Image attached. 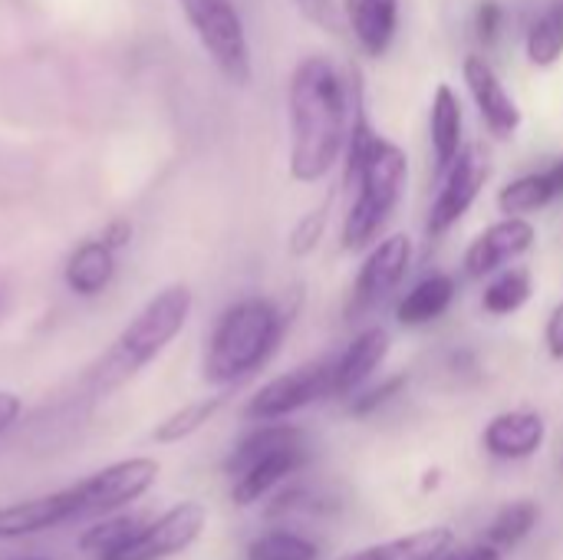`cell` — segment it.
Segmentation results:
<instances>
[{
    "instance_id": "7402d4cb",
    "label": "cell",
    "mask_w": 563,
    "mask_h": 560,
    "mask_svg": "<svg viewBox=\"0 0 563 560\" xmlns=\"http://www.w3.org/2000/svg\"><path fill=\"white\" fill-rule=\"evenodd\" d=\"M455 300V281L449 274H432L426 281H419L396 307V320L402 327H426L432 320H439Z\"/></svg>"
},
{
    "instance_id": "4dcf8cb0",
    "label": "cell",
    "mask_w": 563,
    "mask_h": 560,
    "mask_svg": "<svg viewBox=\"0 0 563 560\" xmlns=\"http://www.w3.org/2000/svg\"><path fill=\"white\" fill-rule=\"evenodd\" d=\"M294 3H297V10H300L310 23H317L320 30L340 33V10H336L333 0H294Z\"/></svg>"
},
{
    "instance_id": "30bf717a",
    "label": "cell",
    "mask_w": 563,
    "mask_h": 560,
    "mask_svg": "<svg viewBox=\"0 0 563 560\" xmlns=\"http://www.w3.org/2000/svg\"><path fill=\"white\" fill-rule=\"evenodd\" d=\"M412 267V238L409 234H389L383 238L369 257L363 261L360 274H356V284H353V297H350V320L363 317V314H373L393 290H399V284L406 281Z\"/></svg>"
},
{
    "instance_id": "5bb4252c",
    "label": "cell",
    "mask_w": 563,
    "mask_h": 560,
    "mask_svg": "<svg viewBox=\"0 0 563 560\" xmlns=\"http://www.w3.org/2000/svg\"><path fill=\"white\" fill-rule=\"evenodd\" d=\"M544 439H548V422L541 413L531 409L498 413L482 432L485 452L501 462H525L538 455L544 449Z\"/></svg>"
},
{
    "instance_id": "f546056e",
    "label": "cell",
    "mask_w": 563,
    "mask_h": 560,
    "mask_svg": "<svg viewBox=\"0 0 563 560\" xmlns=\"http://www.w3.org/2000/svg\"><path fill=\"white\" fill-rule=\"evenodd\" d=\"M501 26H505V10L498 0H482L478 13H475V30H478V40L485 46H492L498 36H501Z\"/></svg>"
},
{
    "instance_id": "e0dca14e",
    "label": "cell",
    "mask_w": 563,
    "mask_h": 560,
    "mask_svg": "<svg viewBox=\"0 0 563 560\" xmlns=\"http://www.w3.org/2000/svg\"><path fill=\"white\" fill-rule=\"evenodd\" d=\"M343 17L369 56H386L399 30V0H346Z\"/></svg>"
},
{
    "instance_id": "d6986e66",
    "label": "cell",
    "mask_w": 563,
    "mask_h": 560,
    "mask_svg": "<svg viewBox=\"0 0 563 560\" xmlns=\"http://www.w3.org/2000/svg\"><path fill=\"white\" fill-rule=\"evenodd\" d=\"M462 129H465V116H462V99L455 96V89L449 83L435 86L432 96V112H429V132H432V155H435V172L442 175L459 152L465 149L462 142Z\"/></svg>"
},
{
    "instance_id": "7a4b0ae2",
    "label": "cell",
    "mask_w": 563,
    "mask_h": 560,
    "mask_svg": "<svg viewBox=\"0 0 563 560\" xmlns=\"http://www.w3.org/2000/svg\"><path fill=\"white\" fill-rule=\"evenodd\" d=\"M195 297L185 284L162 287L109 343V350L86 370L82 386L89 396H106L129 380H135L148 363H155L168 343L185 330Z\"/></svg>"
},
{
    "instance_id": "1f68e13d",
    "label": "cell",
    "mask_w": 563,
    "mask_h": 560,
    "mask_svg": "<svg viewBox=\"0 0 563 560\" xmlns=\"http://www.w3.org/2000/svg\"><path fill=\"white\" fill-rule=\"evenodd\" d=\"M544 343H548V353L554 360H563V304H558L548 317V327H544Z\"/></svg>"
},
{
    "instance_id": "9c48e42d",
    "label": "cell",
    "mask_w": 563,
    "mask_h": 560,
    "mask_svg": "<svg viewBox=\"0 0 563 560\" xmlns=\"http://www.w3.org/2000/svg\"><path fill=\"white\" fill-rule=\"evenodd\" d=\"M488 175H492V162H488V152L482 145H465L459 152V158L442 172V188L432 201V211H429V234H445L452 224H459L468 208L478 201L482 188L488 185Z\"/></svg>"
},
{
    "instance_id": "ffe728a7",
    "label": "cell",
    "mask_w": 563,
    "mask_h": 560,
    "mask_svg": "<svg viewBox=\"0 0 563 560\" xmlns=\"http://www.w3.org/2000/svg\"><path fill=\"white\" fill-rule=\"evenodd\" d=\"M558 198H563V158L551 162L544 172H531V175L508 182L498 191V208H501V215H521L525 218L531 211L548 208Z\"/></svg>"
},
{
    "instance_id": "836d02e7",
    "label": "cell",
    "mask_w": 563,
    "mask_h": 560,
    "mask_svg": "<svg viewBox=\"0 0 563 560\" xmlns=\"http://www.w3.org/2000/svg\"><path fill=\"white\" fill-rule=\"evenodd\" d=\"M20 413H23V403H20V396H16V393H7V389H0V436H3V432H10V429L16 426Z\"/></svg>"
},
{
    "instance_id": "cb8c5ba5",
    "label": "cell",
    "mask_w": 563,
    "mask_h": 560,
    "mask_svg": "<svg viewBox=\"0 0 563 560\" xmlns=\"http://www.w3.org/2000/svg\"><path fill=\"white\" fill-rule=\"evenodd\" d=\"M534 294V277L528 267H501L498 277L485 287V297H482V307L492 314V317H508V314H518Z\"/></svg>"
},
{
    "instance_id": "d4e9b609",
    "label": "cell",
    "mask_w": 563,
    "mask_h": 560,
    "mask_svg": "<svg viewBox=\"0 0 563 560\" xmlns=\"http://www.w3.org/2000/svg\"><path fill=\"white\" fill-rule=\"evenodd\" d=\"M538 518H541L538 502H531V498L511 502V505H505V508L495 515L492 528L485 531V541L495 545L498 551H511V548H518L525 538H531V531L538 528Z\"/></svg>"
},
{
    "instance_id": "ba28073f",
    "label": "cell",
    "mask_w": 563,
    "mask_h": 560,
    "mask_svg": "<svg viewBox=\"0 0 563 560\" xmlns=\"http://www.w3.org/2000/svg\"><path fill=\"white\" fill-rule=\"evenodd\" d=\"M162 465L148 455H132L122 462H112L86 479L76 482L79 502H82V518L86 515H115L139 502L155 482H158Z\"/></svg>"
},
{
    "instance_id": "e575fe53",
    "label": "cell",
    "mask_w": 563,
    "mask_h": 560,
    "mask_svg": "<svg viewBox=\"0 0 563 560\" xmlns=\"http://www.w3.org/2000/svg\"><path fill=\"white\" fill-rule=\"evenodd\" d=\"M99 238H102V241H106V244H109L112 251H122V248H125V244L132 241V224L119 218V221H112V224H109V228H106V231H102Z\"/></svg>"
},
{
    "instance_id": "484cf974",
    "label": "cell",
    "mask_w": 563,
    "mask_h": 560,
    "mask_svg": "<svg viewBox=\"0 0 563 560\" xmlns=\"http://www.w3.org/2000/svg\"><path fill=\"white\" fill-rule=\"evenodd\" d=\"M528 59L541 69L554 66L563 56V3H554L551 10H544L531 30H528Z\"/></svg>"
},
{
    "instance_id": "d590c367",
    "label": "cell",
    "mask_w": 563,
    "mask_h": 560,
    "mask_svg": "<svg viewBox=\"0 0 563 560\" xmlns=\"http://www.w3.org/2000/svg\"><path fill=\"white\" fill-rule=\"evenodd\" d=\"M30 560H40V558H30Z\"/></svg>"
},
{
    "instance_id": "83f0119b",
    "label": "cell",
    "mask_w": 563,
    "mask_h": 560,
    "mask_svg": "<svg viewBox=\"0 0 563 560\" xmlns=\"http://www.w3.org/2000/svg\"><path fill=\"white\" fill-rule=\"evenodd\" d=\"M247 560H320V548L294 531H267L251 541Z\"/></svg>"
},
{
    "instance_id": "277c9868",
    "label": "cell",
    "mask_w": 563,
    "mask_h": 560,
    "mask_svg": "<svg viewBox=\"0 0 563 560\" xmlns=\"http://www.w3.org/2000/svg\"><path fill=\"white\" fill-rule=\"evenodd\" d=\"M406 182H409L406 152L396 142L379 135L360 168L356 201L350 205L346 221H343V248L346 251H360L383 234V228L389 224V218L396 215V208L406 195Z\"/></svg>"
},
{
    "instance_id": "7c38bea8",
    "label": "cell",
    "mask_w": 563,
    "mask_h": 560,
    "mask_svg": "<svg viewBox=\"0 0 563 560\" xmlns=\"http://www.w3.org/2000/svg\"><path fill=\"white\" fill-rule=\"evenodd\" d=\"M538 241V231L528 218L521 215H508L505 221L488 224L465 251V274L468 277H488L501 267H508L511 261H518L521 254H528Z\"/></svg>"
},
{
    "instance_id": "8fae6325",
    "label": "cell",
    "mask_w": 563,
    "mask_h": 560,
    "mask_svg": "<svg viewBox=\"0 0 563 560\" xmlns=\"http://www.w3.org/2000/svg\"><path fill=\"white\" fill-rule=\"evenodd\" d=\"M73 518H82V502H79L76 485L40 495V498L0 505V541L33 538V535L49 531V528H59Z\"/></svg>"
},
{
    "instance_id": "2e32d148",
    "label": "cell",
    "mask_w": 563,
    "mask_h": 560,
    "mask_svg": "<svg viewBox=\"0 0 563 560\" xmlns=\"http://www.w3.org/2000/svg\"><path fill=\"white\" fill-rule=\"evenodd\" d=\"M389 356V333L383 327H369L363 330L336 360L333 366V396H353L360 393L373 373L386 363Z\"/></svg>"
},
{
    "instance_id": "9a60e30c",
    "label": "cell",
    "mask_w": 563,
    "mask_h": 560,
    "mask_svg": "<svg viewBox=\"0 0 563 560\" xmlns=\"http://www.w3.org/2000/svg\"><path fill=\"white\" fill-rule=\"evenodd\" d=\"M307 452H303V442H294V446H284V449H274L261 459H254L251 465H244L238 475H231V502L238 508H251L257 505L261 498H267L280 482H287L300 465H303Z\"/></svg>"
},
{
    "instance_id": "3957f363",
    "label": "cell",
    "mask_w": 563,
    "mask_h": 560,
    "mask_svg": "<svg viewBox=\"0 0 563 560\" xmlns=\"http://www.w3.org/2000/svg\"><path fill=\"white\" fill-rule=\"evenodd\" d=\"M284 340V317L264 297L231 304L211 330L205 350V380L231 389L267 366Z\"/></svg>"
},
{
    "instance_id": "d6a6232c",
    "label": "cell",
    "mask_w": 563,
    "mask_h": 560,
    "mask_svg": "<svg viewBox=\"0 0 563 560\" xmlns=\"http://www.w3.org/2000/svg\"><path fill=\"white\" fill-rule=\"evenodd\" d=\"M439 560H505V551L482 541V545H472V548H449Z\"/></svg>"
},
{
    "instance_id": "4fadbf2b",
    "label": "cell",
    "mask_w": 563,
    "mask_h": 560,
    "mask_svg": "<svg viewBox=\"0 0 563 560\" xmlns=\"http://www.w3.org/2000/svg\"><path fill=\"white\" fill-rule=\"evenodd\" d=\"M462 73H465V86H468V92H472V99H475L485 125H488V132L495 139H515L518 129H521V109H518L515 96L505 89V83L495 73V66L485 56L468 53Z\"/></svg>"
},
{
    "instance_id": "ac0fdd59",
    "label": "cell",
    "mask_w": 563,
    "mask_h": 560,
    "mask_svg": "<svg viewBox=\"0 0 563 560\" xmlns=\"http://www.w3.org/2000/svg\"><path fill=\"white\" fill-rule=\"evenodd\" d=\"M449 548H455V531L449 525H432V528H419V531L340 554L336 560H439Z\"/></svg>"
},
{
    "instance_id": "6da1fadb",
    "label": "cell",
    "mask_w": 563,
    "mask_h": 560,
    "mask_svg": "<svg viewBox=\"0 0 563 560\" xmlns=\"http://www.w3.org/2000/svg\"><path fill=\"white\" fill-rule=\"evenodd\" d=\"M290 116V178L320 182L346 149L350 92L327 56H303L287 83Z\"/></svg>"
},
{
    "instance_id": "52a82bcc",
    "label": "cell",
    "mask_w": 563,
    "mask_h": 560,
    "mask_svg": "<svg viewBox=\"0 0 563 560\" xmlns=\"http://www.w3.org/2000/svg\"><path fill=\"white\" fill-rule=\"evenodd\" d=\"M333 366H336V360L333 363L317 360V363H307L284 376H274L247 399L244 416L251 422H280V419L333 396Z\"/></svg>"
},
{
    "instance_id": "603a6c76",
    "label": "cell",
    "mask_w": 563,
    "mask_h": 560,
    "mask_svg": "<svg viewBox=\"0 0 563 560\" xmlns=\"http://www.w3.org/2000/svg\"><path fill=\"white\" fill-rule=\"evenodd\" d=\"M224 403H228L224 393L205 396V399H195V403H185L181 409H175L172 416H165V419L152 429V442H155V446H175V442L191 439L195 432H201V429L221 413Z\"/></svg>"
},
{
    "instance_id": "f1b7e54d",
    "label": "cell",
    "mask_w": 563,
    "mask_h": 560,
    "mask_svg": "<svg viewBox=\"0 0 563 560\" xmlns=\"http://www.w3.org/2000/svg\"><path fill=\"white\" fill-rule=\"evenodd\" d=\"M406 383H409L406 376H393V380H386L379 389H369V393L356 396V399H353V406H350V409H353V416H369V413H376V409H379V406H386L399 389H406Z\"/></svg>"
},
{
    "instance_id": "44dd1931",
    "label": "cell",
    "mask_w": 563,
    "mask_h": 560,
    "mask_svg": "<svg viewBox=\"0 0 563 560\" xmlns=\"http://www.w3.org/2000/svg\"><path fill=\"white\" fill-rule=\"evenodd\" d=\"M115 274V251L102 238L82 241L66 261V287L79 297H99Z\"/></svg>"
},
{
    "instance_id": "5b68a950",
    "label": "cell",
    "mask_w": 563,
    "mask_h": 560,
    "mask_svg": "<svg viewBox=\"0 0 563 560\" xmlns=\"http://www.w3.org/2000/svg\"><path fill=\"white\" fill-rule=\"evenodd\" d=\"M178 7L188 26L195 30L198 43L218 66V73L234 86H247L254 66H251V43L238 7L231 0H178Z\"/></svg>"
},
{
    "instance_id": "4316f807",
    "label": "cell",
    "mask_w": 563,
    "mask_h": 560,
    "mask_svg": "<svg viewBox=\"0 0 563 560\" xmlns=\"http://www.w3.org/2000/svg\"><path fill=\"white\" fill-rule=\"evenodd\" d=\"M145 521L139 515H102L96 525H89L82 535H79V551L92 554V558H102L106 551L119 548L122 541H129Z\"/></svg>"
},
{
    "instance_id": "8992f818",
    "label": "cell",
    "mask_w": 563,
    "mask_h": 560,
    "mask_svg": "<svg viewBox=\"0 0 563 560\" xmlns=\"http://www.w3.org/2000/svg\"><path fill=\"white\" fill-rule=\"evenodd\" d=\"M208 528V508L201 502H178L158 518L145 521L129 541L96 560H168L185 554Z\"/></svg>"
}]
</instances>
